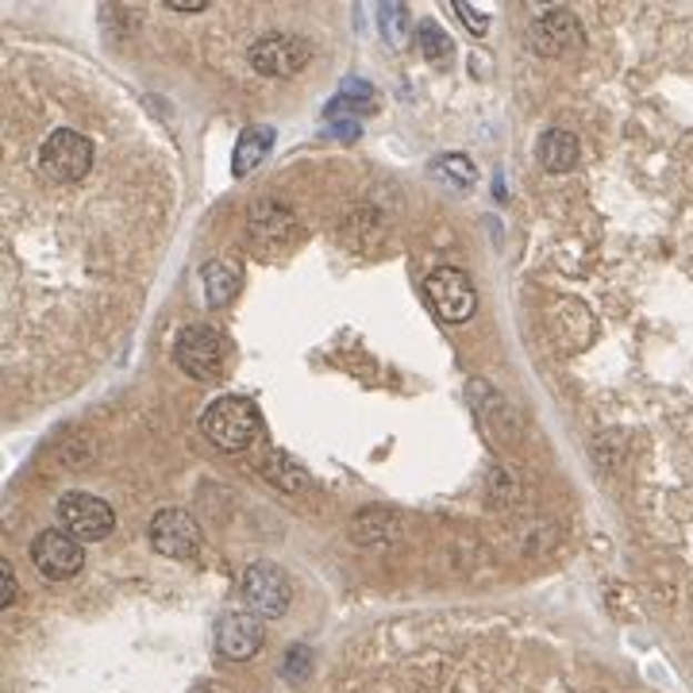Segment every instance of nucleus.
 <instances>
[{"instance_id":"f257e3e1","label":"nucleus","mask_w":693,"mask_h":693,"mask_svg":"<svg viewBox=\"0 0 693 693\" xmlns=\"http://www.w3.org/2000/svg\"><path fill=\"white\" fill-rule=\"evenodd\" d=\"M201 428L220 451L239 455V451L254 448L262 435V412L251 398H217L204 409Z\"/></svg>"},{"instance_id":"f03ea898","label":"nucleus","mask_w":693,"mask_h":693,"mask_svg":"<svg viewBox=\"0 0 693 693\" xmlns=\"http://www.w3.org/2000/svg\"><path fill=\"white\" fill-rule=\"evenodd\" d=\"M228 359V340L217 332L212 324H189L178 332V343H173V362L185 370L197 382H209L224 370Z\"/></svg>"},{"instance_id":"7ed1b4c3","label":"nucleus","mask_w":693,"mask_h":693,"mask_svg":"<svg viewBox=\"0 0 693 693\" xmlns=\"http://www.w3.org/2000/svg\"><path fill=\"white\" fill-rule=\"evenodd\" d=\"M424 293H428V301H432L435 317L448 320V324H466L478 309V289L470 282L466 270H459V267L432 270L424 282Z\"/></svg>"},{"instance_id":"20e7f679","label":"nucleus","mask_w":693,"mask_h":693,"mask_svg":"<svg viewBox=\"0 0 693 693\" xmlns=\"http://www.w3.org/2000/svg\"><path fill=\"white\" fill-rule=\"evenodd\" d=\"M39 167L51 173L54 181H62V185H73V181H81L93 170V143L81 131L58 128L47 135L43 151H39Z\"/></svg>"},{"instance_id":"39448f33","label":"nucleus","mask_w":693,"mask_h":693,"mask_svg":"<svg viewBox=\"0 0 693 693\" xmlns=\"http://www.w3.org/2000/svg\"><path fill=\"white\" fill-rule=\"evenodd\" d=\"M58 524H62V532H70L73 540L97 543L116 528V513H112L109 501L78 490V493H66V498L58 501Z\"/></svg>"},{"instance_id":"423d86ee","label":"nucleus","mask_w":693,"mask_h":693,"mask_svg":"<svg viewBox=\"0 0 693 693\" xmlns=\"http://www.w3.org/2000/svg\"><path fill=\"white\" fill-rule=\"evenodd\" d=\"M31 563H36V571L43 578H51V582H66V578H73L81 571L86 551H81V540H73L70 532L47 528V532H39L36 543H31Z\"/></svg>"},{"instance_id":"0eeeda50","label":"nucleus","mask_w":693,"mask_h":693,"mask_svg":"<svg viewBox=\"0 0 693 693\" xmlns=\"http://www.w3.org/2000/svg\"><path fill=\"white\" fill-rule=\"evenodd\" d=\"M309 58H312L309 39L282 36V31L262 36L259 43L251 47V66L259 73H267V78H293V73H301L304 66H309Z\"/></svg>"},{"instance_id":"6e6552de","label":"nucleus","mask_w":693,"mask_h":693,"mask_svg":"<svg viewBox=\"0 0 693 693\" xmlns=\"http://www.w3.org/2000/svg\"><path fill=\"white\" fill-rule=\"evenodd\" d=\"M243 601L254 616H282L289 609V574L278 563L247 566Z\"/></svg>"},{"instance_id":"1a4fd4ad","label":"nucleus","mask_w":693,"mask_h":693,"mask_svg":"<svg viewBox=\"0 0 693 693\" xmlns=\"http://www.w3.org/2000/svg\"><path fill=\"white\" fill-rule=\"evenodd\" d=\"M151 548L167 559H197L201 551V528L181 509H162L151 520Z\"/></svg>"},{"instance_id":"9d476101","label":"nucleus","mask_w":693,"mask_h":693,"mask_svg":"<svg viewBox=\"0 0 693 693\" xmlns=\"http://www.w3.org/2000/svg\"><path fill=\"white\" fill-rule=\"evenodd\" d=\"M262 643H267V629H262V621L251 613V609H231V613L220 616V624H217V651L224 659H235V663H243V659L259 655Z\"/></svg>"},{"instance_id":"9b49d317","label":"nucleus","mask_w":693,"mask_h":693,"mask_svg":"<svg viewBox=\"0 0 693 693\" xmlns=\"http://www.w3.org/2000/svg\"><path fill=\"white\" fill-rule=\"evenodd\" d=\"M528 43H532V51L559 58V54L571 51V47L582 43V23H578L574 12H566V8H559V12H543L540 20L532 23Z\"/></svg>"},{"instance_id":"f8f14e48","label":"nucleus","mask_w":693,"mask_h":693,"mask_svg":"<svg viewBox=\"0 0 693 693\" xmlns=\"http://www.w3.org/2000/svg\"><path fill=\"white\" fill-rule=\"evenodd\" d=\"M201 278H204V297H209L212 309H224V304H231L235 301V293H239V285H243V270H239L235 262H228V259L204 262Z\"/></svg>"},{"instance_id":"ddd939ff","label":"nucleus","mask_w":693,"mask_h":693,"mask_svg":"<svg viewBox=\"0 0 693 693\" xmlns=\"http://www.w3.org/2000/svg\"><path fill=\"white\" fill-rule=\"evenodd\" d=\"M535 154H540V162H543V170H548V173H566V170H574L582 147H578V139L571 135V131L551 128V131H543Z\"/></svg>"},{"instance_id":"4468645a","label":"nucleus","mask_w":693,"mask_h":693,"mask_svg":"<svg viewBox=\"0 0 693 693\" xmlns=\"http://www.w3.org/2000/svg\"><path fill=\"white\" fill-rule=\"evenodd\" d=\"M262 474H267L282 493H304L312 485L301 462H297L293 455H285V451H270V455L262 459Z\"/></svg>"},{"instance_id":"2eb2a0df","label":"nucleus","mask_w":693,"mask_h":693,"mask_svg":"<svg viewBox=\"0 0 693 693\" xmlns=\"http://www.w3.org/2000/svg\"><path fill=\"white\" fill-rule=\"evenodd\" d=\"M270 143H274V131H270V128L243 131V135H239V143H235V162H231V170H235L239 178H243V173H251L262 159H267Z\"/></svg>"},{"instance_id":"dca6fc26","label":"nucleus","mask_w":693,"mask_h":693,"mask_svg":"<svg viewBox=\"0 0 693 693\" xmlns=\"http://www.w3.org/2000/svg\"><path fill=\"white\" fill-rule=\"evenodd\" d=\"M420 47H424V58H432V62H451V58H455V47H451L448 31L435 28L432 20L420 23Z\"/></svg>"},{"instance_id":"f3484780","label":"nucleus","mask_w":693,"mask_h":693,"mask_svg":"<svg viewBox=\"0 0 693 693\" xmlns=\"http://www.w3.org/2000/svg\"><path fill=\"white\" fill-rule=\"evenodd\" d=\"M378 20H382L390 43L401 47L404 43V31H409V12H404V4H382V8H378Z\"/></svg>"},{"instance_id":"a211bd4d","label":"nucleus","mask_w":693,"mask_h":693,"mask_svg":"<svg viewBox=\"0 0 693 693\" xmlns=\"http://www.w3.org/2000/svg\"><path fill=\"white\" fill-rule=\"evenodd\" d=\"M312 671V651L309 647H289V659H285V679L289 682H304V674Z\"/></svg>"},{"instance_id":"6ab92c4d","label":"nucleus","mask_w":693,"mask_h":693,"mask_svg":"<svg viewBox=\"0 0 693 693\" xmlns=\"http://www.w3.org/2000/svg\"><path fill=\"white\" fill-rule=\"evenodd\" d=\"M16 593H20V585H16V571L12 566H0V605H16Z\"/></svg>"},{"instance_id":"aec40b11","label":"nucleus","mask_w":693,"mask_h":693,"mask_svg":"<svg viewBox=\"0 0 693 693\" xmlns=\"http://www.w3.org/2000/svg\"><path fill=\"white\" fill-rule=\"evenodd\" d=\"M455 12H459V20L462 23H470V31H474V36H485V28H490V16H482V12H474V8L470 4H455Z\"/></svg>"},{"instance_id":"412c9836","label":"nucleus","mask_w":693,"mask_h":693,"mask_svg":"<svg viewBox=\"0 0 693 693\" xmlns=\"http://www.w3.org/2000/svg\"><path fill=\"white\" fill-rule=\"evenodd\" d=\"M167 4L173 8V12H201L209 0H167Z\"/></svg>"},{"instance_id":"4be33fe9","label":"nucleus","mask_w":693,"mask_h":693,"mask_svg":"<svg viewBox=\"0 0 693 693\" xmlns=\"http://www.w3.org/2000/svg\"><path fill=\"white\" fill-rule=\"evenodd\" d=\"M204 693H217V690H204Z\"/></svg>"}]
</instances>
